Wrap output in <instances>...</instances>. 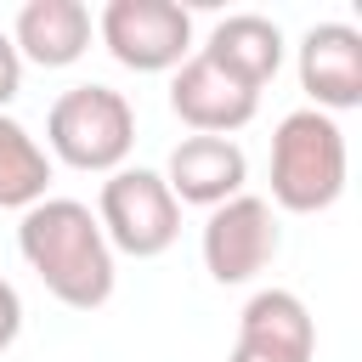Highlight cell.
Segmentation results:
<instances>
[{
  "label": "cell",
  "instance_id": "6da1fadb",
  "mask_svg": "<svg viewBox=\"0 0 362 362\" xmlns=\"http://www.w3.org/2000/svg\"><path fill=\"white\" fill-rule=\"evenodd\" d=\"M17 255L68 311H102L113 300V249L96 226V209L79 198H40L17 221Z\"/></svg>",
  "mask_w": 362,
  "mask_h": 362
},
{
  "label": "cell",
  "instance_id": "7a4b0ae2",
  "mask_svg": "<svg viewBox=\"0 0 362 362\" xmlns=\"http://www.w3.org/2000/svg\"><path fill=\"white\" fill-rule=\"evenodd\" d=\"M345 192V130L317 107H294L272 130V204L288 215H322Z\"/></svg>",
  "mask_w": 362,
  "mask_h": 362
},
{
  "label": "cell",
  "instance_id": "3957f363",
  "mask_svg": "<svg viewBox=\"0 0 362 362\" xmlns=\"http://www.w3.org/2000/svg\"><path fill=\"white\" fill-rule=\"evenodd\" d=\"M45 141L68 170L113 175L136 147V107L113 85H74L45 113Z\"/></svg>",
  "mask_w": 362,
  "mask_h": 362
},
{
  "label": "cell",
  "instance_id": "277c9868",
  "mask_svg": "<svg viewBox=\"0 0 362 362\" xmlns=\"http://www.w3.org/2000/svg\"><path fill=\"white\" fill-rule=\"evenodd\" d=\"M96 226H102V238H107L113 255L153 260V255H164L181 238V204L170 198V187H164L158 170L124 164L96 192Z\"/></svg>",
  "mask_w": 362,
  "mask_h": 362
},
{
  "label": "cell",
  "instance_id": "5b68a950",
  "mask_svg": "<svg viewBox=\"0 0 362 362\" xmlns=\"http://www.w3.org/2000/svg\"><path fill=\"white\" fill-rule=\"evenodd\" d=\"M96 40L119 68L175 74L192 57V11L181 0H107L96 17Z\"/></svg>",
  "mask_w": 362,
  "mask_h": 362
},
{
  "label": "cell",
  "instance_id": "8992f818",
  "mask_svg": "<svg viewBox=\"0 0 362 362\" xmlns=\"http://www.w3.org/2000/svg\"><path fill=\"white\" fill-rule=\"evenodd\" d=\"M277 243H283L277 215H272V204L255 198V192H238V198L215 204L209 221H204V238H198L204 272H209L221 288L255 283V277L277 260Z\"/></svg>",
  "mask_w": 362,
  "mask_h": 362
},
{
  "label": "cell",
  "instance_id": "52a82bcc",
  "mask_svg": "<svg viewBox=\"0 0 362 362\" xmlns=\"http://www.w3.org/2000/svg\"><path fill=\"white\" fill-rule=\"evenodd\" d=\"M170 107L192 136H232L255 119L260 90H249L243 79H232L226 68H215L204 51H192L175 74H170Z\"/></svg>",
  "mask_w": 362,
  "mask_h": 362
},
{
  "label": "cell",
  "instance_id": "ba28073f",
  "mask_svg": "<svg viewBox=\"0 0 362 362\" xmlns=\"http://www.w3.org/2000/svg\"><path fill=\"white\" fill-rule=\"evenodd\" d=\"M300 90L328 119L362 102V34L351 23L305 28V40H300Z\"/></svg>",
  "mask_w": 362,
  "mask_h": 362
},
{
  "label": "cell",
  "instance_id": "9c48e42d",
  "mask_svg": "<svg viewBox=\"0 0 362 362\" xmlns=\"http://www.w3.org/2000/svg\"><path fill=\"white\" fill-rule=\"evenodd\" d=\"M249 181V158L232 136H181L170 164H164V187L175 204H198L215 209L226 198H238Z\"/></svg>",
  "mask_w": 362,
  "mask_h": 362
},
{
  "label": "cell",
  "instance_id": "30bf717a",
  "mask_svg": "<svg viewBox=\"0 0 362 362\" xmlns=\"http://www.w3.org/2000/svg\"><path fill=\"white\" fill-rule=\"evenodd\" d=\"M96 17L85 0H23L11 17V45L34 68H74L90 51Z\"/></svg>",
  "mask_w": 362,
  "mask_h": 362
},
{
  "label": "cell",
  "instance_id": "8fae6325",
  "mask_svg": "<svg viewBox=\"0 0 362 362\" xmlns=\"http://www.w3.org/2000/svg\"><path fill=\"white\" fill-rule=\"evenodd\" d=\"M204 57L215 68H226L232 79H243L249 90H266L277 79V68H283V28L272 17H260V11H232V17H221L209 28Z\"/></svg>",
  "mask_w": 362,
  "mask_h": 362
},
{
  "label": "cell",
  "instance_id": "7c38bea8",
  "mask_svg": "<svg viewBox=\"0 0 362 362\" xmlns=\"http://www.w3.org/2000/svg\"><path fill=\"white\" fill-rule=\"evenodd\" d=\"M238 339L260 345V351H277V356H294V362L317 356V322H311V311L294 288L249 294V305L238 311Z\"/></svg>",
  "mask_w": 362,
  "mask_h": 362
},
{
  "label": "cell",
  "instance_id": "4fadbf2b",
  "mask_svg": "<svg viewBox=\"0 0 362 362\" xmlns=\"http://www.w3.org/2000/svg\"><path fill=\"white\" fill-rule=\"evenodd\" d=\"M51 187V153L11 119L0 113V209H28Z\"/></svg>",
  "mask_w": 362,
  "mask_h": 362
},
{
  "label": "cell",
  "instance_id": "5bb4252c",
  "mask_svg": "<svg viewBox=\"0 0 362 362\" xmlns=\"http://www.w3.org/2000/svg\"><path fill=\"white\" fill-rule=\"evenodd\" d=\"M17 334H23V294L0 277V351H11Z\"/></svg>",
  "mask_w": 362,
  "mask_h": 362
},
{
  "label": "cell",
  "instance_id": "9a60e30c",
  "mask_svg": "<svg viewBox=\"0 0 362 362\" xmlns=\"http://www.w3.org/2000/svg\"><path fill=\"white\" fill-rule=\"evenodd\" d=\"M17 90H23V57H17L11 34H0V107H6Z\"/></svg>",
  "mask_w": 362,
  "mask_h": 362
},
{
  "label": "cell",
  "instance_id": "2e32d148",
  "mask_svg": "<svg viewBox=\"0 0 362 362\" xmlns=\"http://www.w3.org/2000/svg\"><path fill=\"white\" fill-rule=\"evenodd\" d=\"M226 362H294V356H277V351H260V345L232 339V356H226Z\"/></svg>",
  "mask_w": 362,
  "mask_h": 362
}]
</instances>
